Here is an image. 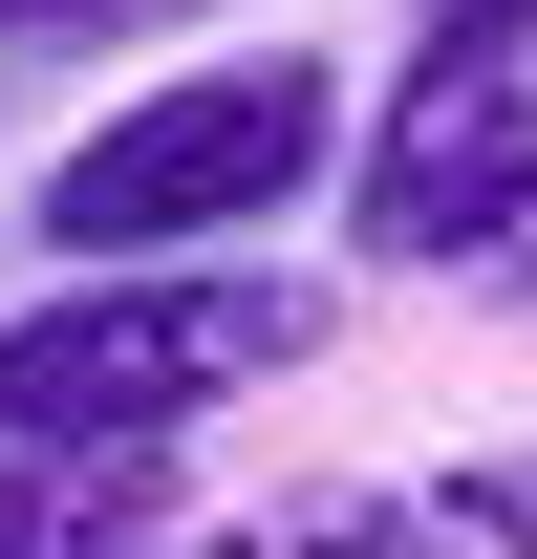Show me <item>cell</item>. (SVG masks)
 <instances>
[{
  "label": "cell",
  "mask_w": 537,
  "mask_h": 559,
  "mask_svg": "<svg viewBox=\"0 0 537 559\" xmlns=\"http://www.w3.org/2000/svg\"><path fill=\"white\" fill-rule=\"evenodd\" d=\"M279 366H323V280L279 259H151V280H44L0 323V430L22 452H172L259 409Z\"/></svg>",
  "instance_id": "cell-2"
},
{
  "label": "cell",
  "mask_w": 537,
  "mask_h": 559,
  "mask_svg": "<svg viewBox=\"0 0 537 559\" xmlns=\"http://www.w3.org/2000/svg\"><path fill=\"white\" fill-rule=\"evenodd\" d=\"M387 559H537V430H494L430 495H387Z\"/></svg>",
  "instance_id": "cell-5"
},
{
  "label": "cell",
  "mask_w": 537,
  "mask_h": 559,
  "mask_svg": "<svg viewBox=\"0 0 537 559\" xmlns=\"http://www.w3.org/2000/svg\"><path fill=\"white\" fill-rule=\"evenodd\" d=\"M344 66L323 44H215V66L86 108L44 173V259L65 280H151V259H259L301 194H344Z\"/></svg>",
  "instance_id": "cell-1"
},
{
  "label": "cell",
  "mask_w": 537,
  "mask_h": 559,
  "mask_svg": "<svg viewBox=\"0 0 537 559\" xmlns=\"http://www.w3.org/2000/svg\"><path fill=\"white\" fill-rule=\"evenodd\" d=\"M344 259H387V280H494L537 237V66H430L408 44V86L344 130Z\"/></svg>",
  "instance_id": "cell-3"
},
{
  "label": "cell",
  "mask_w": 537,
  "mask_h": 559,
  "mask_svg": "<svg viewBox=\"0 0 537 559\" xmlns=\"http://www.w3.org/2000/svg\"><path fill=\"white\" fill-rule=\"evenodd\" d=\"M172 538V452H22L0 430V559H151Z\"/></svg>",
  "instance_id": "cell-4"
},
{
  "label": "cell",
  "mask_w": 537,
  "mask_h": 559,
  "mask_svg": "<svg viewBox=\"0 0 537 559\" xmlns=\"http://www.w3.org/2000/svg\"><path fill=\"white\" fill-rule=\"evenodd\" d=\"M430 66H537V0H430Z\"/></svg>",
  "instance_id": "cell-7"
},
{
  "label": "cell",
  "mask_w": 537,
  "mask_h": 559,
  "mask_svg": "<svg viewBox=\"0 0 537 559\" xmlns=\"http://www.w3.org/2000/svg\"><path fill=\"white\" fill-rule=\"evenodd\" d=\"M494 301H537V237H516V259H494Z\"/></svg>",
  "instance_id": "cell-8"
},
{
  "label": "cell",
  "mask_w": 537,
  "mask_h": 559,
  "mask_svg": "<svg viewBox=\"0 0 537 559\" xmlns=\"http://www.w3.org/2000/svg\"><path fill=\"white\" fill-rule=\"evenodd\" d=\"M151 559H387V495H279V516H172Z\"/></svg>",
  "instance_id": "cell-6"
}]
</instances>
